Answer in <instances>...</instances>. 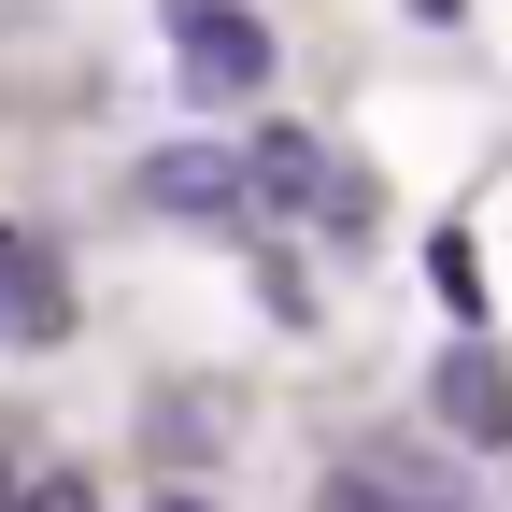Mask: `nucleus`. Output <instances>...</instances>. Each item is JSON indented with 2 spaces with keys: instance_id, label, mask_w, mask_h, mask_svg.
<instances>
[{
  "instance_id": "7",
  "label": "nucleus",
  "mask_w": 512,
  "mask_h": 512,
  "mask_svg": "<svg viewBox=\"0 0 512 512\" xmlns=\"http://www.w3.org/2000/svg\"><path fill=\"white\" fill-rule=\"evenodd\" d=\"M0 512H100V484H86V470H15Z\"/></svg>"
},
{
  "instance_id": "1",
  "label": "nucleus",
  "mask_w": 512,
  "mask_h": 512,
  "mask_svg": "<svg viewBox=\"0 0 512 512\" xmlns=\"http://www.w3.org/2000/svg\"><path fill=\"white\" fill-rule=\"evenodd\" d=\"M157 29H171V72H185L200 114H228V100L271 86V29H256L242 0H157Z\"/></svg>"
},
{
  "instance_id": "9",
  "label": "nucleus",
  "mask_w": 512,
  "mask_h": 512,
  "mask_svg": "<svg viewBox=\"0 0 512 512\" xmlns=\"http://www.w3.org/2000/svg\"><path fill=\"white\" fill-rule=\"evenodd\" d=\"M157 512H214V498H200V484H171V498H157Z\"/></svg>"
},
{
  "instance_id": "11",
  "label": "nucleus",
  "mask_w": 512,
  "mask_h": 512,
  "mask_svg": "<svg viewBox=\"0 0 512 512\" xmlns=\"http://www.w3.org/2000/svg\"><path fill=\"white\" fill-rule=\"evenodd\" d=\"M0 498H15V441H0Z\"/></svg>"
},
{
  "instance_id": "2",
  "label": "nucleus",
  "mask_w": 512,
  "mask_h": 512,
  "mask_svg": "<svg viewBox=\"0 0 512 512\" xmlns=\"http://www.w3.org/2000/svg\"><path fill=\"white\" fill-rule=\"evenodd\" d=\"M128 200L171 214V228H256L242 143H157V157H128Z\"/></svg>"
},
{
  "instance_id": "4",
  "label": "nucleus",
  "mask_w": 512,
  "mask_h": 512,
  "mask_svg": "<svg viewBox=\"0 0 512 512\" xmlns=\"http://www.w3.org/2000/svg\"><path fill=\"white\" fill-rule=\"evenodd\" d=\"M0 342H72V256L43 228H0Z\"/></svg>"
},
{
  "instance_id": "10",
  "label": "nucleus",
  "mask_w": 512,
  "mask_h": 512,
  "mask_svg": "<svg viewBox=\"0 0 512 512\" xmlns=\"http://www.w3.org/2000/svg\"><path fill=\"white\" fill-rule=\"evenodd\" d=\"M413 15H470V0H413Z\"/></svg>"
},
{
  "instance_id": "3",
  "label": "nucleus",
  "mask_w": 512,
  "mask_h": 512,
  "mask_svg": "<svg viewBox=\"0 0 512 512\" xmlns=\"http://www.w3.org/2000/svg\"><path fill=\"white\" fill-rule=\"evenodd\" d=\"M427 413H441V441H470V456H498V441H512V370H498V342H484V328H456V342H441Z\"/></svg>"
},
{
  "instance_id": "5",
  "label": "nucleus",
  "mask_w": 512,
  "mask_h": 512,
  "mask_svg": "<svg viewBox=\"0 0 512 512\" xmlns=\"http://www.w3.org/2000/svg\"><path fill=\"white\" fill-rule=\"evenodd\" d=\"M242 185H256V214H328L342 157L313 143V128H256V143H242Z\"/></svg>"
},
{
  "instance_id": "8",
  "label": "nucleus",
  "mask_w": 512,
  "mask_h": 512,
  "mask_svg": "<svg viewBox=\"0 0 512 512\" xmlns=\"http://www.w3.org/2000/svg\"><path fill=\"white\" fill-rule=\"evenodd\" d=\"M313 512H399V498H384V484H370V470H342V484H328V498H313Z\"/></svg>"
},
{
  "instance_id": "6",
  "label": "nucleus",
  "mask_w": 512,
  "mask_h": 512,
  "mask_svg": "<svg viewBox=\"0 0 512 512\" xmlns=\"http://www.w3.org/2000/svg\"><path fill=\"white\" fill-rule=\"evenodd\" d=\"M427 271H441V299L484 328V256H470V228H441V242H427Z\"/></svg>"
}]
</instances>
